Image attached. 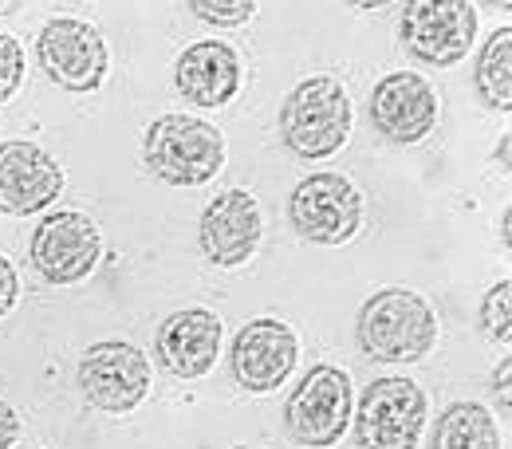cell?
<instances>
[{"label":"cell","mask_w":512,"mask_h":449,"mask_svg":"<svg viewBox=\"0 0 512 449\" xmlns=\"http://www.w3.org/2000/svg\"><path fill=\"white\" fill-rule=\"evenodd\" d=\"M280 142L300 162H320L347 146L351 138V99L335 75H308L296 83L276 115Z\"/></svg>","instance_id":"obj_1"},{"label":"cell","mask_w":512,"mask_h":449,"mask_svg":"<svg viewBox=\"0 0 512 449\" xmlns=\"http://www.w3.org/2000/svg\"><path fill=\"white\" fill-rule=\"evenodd\" d=\"M355 339L375 363H422L438 343V316L410 288H379L359 308Z\"/></svg>","instance_id":"obj_2"},{"label":"cell","mask_w":512,"mask_h":449,"mask_svg":"<svg viewBox=\"0 0 512 449\" xmlns=\"http://www.w3.org/2000/svg\"><path fill=\"white\" fill-rule=\"evenodd\" d=\"M142 158L166 186H205L225 170V134L193 115H162L146 127Z\"/></svg>","instance_id":"obj_3"},{"label":"cell","mask_w":512,"mask_h":449,"mask_svg":"<svg viewBox=\"0 0 512 449\" xmlns=\"http://www.w3.org/2000/svg\"><path fill=\"white\" fill-rule=\"evenodd\" d=\"M426 394L414 379H375L363 386L355 418V442L359 449H418L426 430Z\"/></svg>","instance_id":"obj_4"},{"label":"cell","mask_w":512,"mask_h":449,"mask_svg":"<svg viewBox=\"0 0 512 449\" xmlns=\"http://www.w3.org/2000/svg\"><path fill=\"white\" fill-rule=\"evenodd\" d=\"M351 410H355L351 375L331 367V363H320L292 390V398L284 406V426H288L296 446L327 449L339 446V438L347 434Z\"/></svg>","instance_id":"obj_5"},{"label":"cell","mask_w":512,"mask_h":449,"mask_svg":"<svg viewBox=\"0 0 512 449\" xmlns=\"http://www.w3.org/2000/svg\"><path fill=\"white\" fill-rule=\"evenodd\" d=\"M398 36L418 64L453 67L477 44V8L469 0H406Z\"/></svg>","instance_id":"obj_6"},{"label":"cell","mask_w":512,"mask_h":449,"mask_svg":"<svg viewBox=\"0 0 512 449\" xmlns=\"http://www.w3.org/2000/svg\"><path fill=\"white\" fill-rule=\"evenodd\" d=\"M288 217L312 245H347L363 229V193L343 174H308L288 197Z\"/></svg>","instance_id":"obj_7"},{"label":"cell","mask_w":512,"mask_h":449,"mask_svg":"<svg viewBox=\"0 0 512 449\" xmlns=\"http://www.w3.org/2000/svg\"><path fill=\"white\" fill-rule=\"evenodd\" d=\"M150 359L142 347L127 339H103L83 351L79 359V386L83 398L103 414H130L150 394Z\"/></svg>","instance_id":"obj_8"},{"label":"cell","mask_w":512,"mask_h":449,"mask_svg":"<svg viewBox=\"0 0 512 449\" xmlns=\"http://www.w3.org/2000/svg\"><path fill=\"white\" fill-rule=\"evenodd\" d=\"M36 56L44 75L64 87V91H99L107 79V44L95 24L75 20V16H56L44 24L36 40Z\"/></svg>","instance_id":"obj_9"},{"label":"cell","mask_w":512,"mask_h":449,"mask_svg":"<svg viewBox=\"0 0 512 449\" xmlns=\"http://www.w3.org/2000/svg\"><path fill=\"white\" fill-rule=\"evenodd\" d=\"M99 257H103V237L87 213H75V209L48 213L32 233V268L48 284L87 280Z\"/></svg>","instance_id":"obj_10"},{"label":"cell","mask_w":512,"mask_h":449,"mask_svg":"<svg viewBox=\"0 0 512 449\" xmlns=\"http://www.w3.org/2000/svg\"><path fill=\"white\" fill-rule=\"evenodd\" d=\"M296 359H300L296 331L284 320H272V316L245 323L237 331V339H233V351H229L233 379L249 394L280 390L288 383V375L296 371Z\"/></svg>","instance_id":"obj_11"},{"label":"cell","mask_w":512,"mask_h":449,"mask_svg":"<svg viewBox=\"0 0 512 449\" xmlns=\"http://www.w3.org/2000/svg\"><path fill=\"white\" fill-rule=\"evenodd\" d=\"M371 127L394 146L422 142L438 123V91L418 71H390L371 91Z\"/></svg>","instance_id":"obj_12"},{"label":"cell","mask_w":512,"mask_h":449,"mask_svg":"<svg viewBox=\"0 0 512 449\" xmlns=\"http://www.w3.org/2000/svg\"><path fill=\"white\" fill-rule=\"evenodd\" d=\"M264 233L260 201L249 190H225L217 193L197 221V241L201 253L213 260L217 268H241L256 257Z\"/></svg>","instance_id":"obj_13"},{"label":"cell","mask_w":512,"mask_h":449,"mask_svg":"<svg viewBox=\"0 0 512 449\" xmlns=\"http://www.w3.org/2000/svg\"><path fill=\"white\" fill-rule=\"evenodd\" d=\"M64 193V166L36 142H0V213L32 217Z\"/></svg>","instance_id":"obj_14"},{"label":"cell","mask_w":512,"mask_h":449,"mask_svg":"<svg viewBox=\"0 0 512 449\" xmlns=\"http://www.w3.org/2000/svg\"><path fill=\"white\" fill-rule=\"evenodd\" d=\"M221 339H225V323L209 308H182L158 327L154 351L174 379H201L213 371L221 355Z\"/></svg>","instance_id":"obj_15"},{"label":"cell","mask_w":512,"mask_h":449,"mask_svg":"<svg viewBox=\"0 0 512 449\" xmlns=\"http://www.w3.org/2000/svg\"><path fill=\"white\" fill-rule=\"evenodd\" d=\"M174 83H178L182 99H190L193 107H205V111L229 107L241 91V56L225 40L190 44L178 56Z\"/></svg>","instance_id":"obj_16"},{"label":"cell","mask_w":512,"mask_h":449,"mask_svg":"<svg viewBox=\"0 0 512 449\" xmlns=\"http://www.w3.org/2000/svg\"><path fill=\"white\" fill-rule=\"evenodd\" d=\"M430 449H505L497 418L481 402H453L434 422Z\"/></svg>","instance_id":"obj_17"},{"label":"cell","mask_w":512,"mask_h":449,"mask_svg":"<svg viewBox=\"0 0 512 449\" xmlns=\"http://www.w3.org/2000/svg\"><path fill=\"white\" fill-rule=\"evenodd\" d=\"M473 83H477V95L485 99V107L509 115L512 111V28H497L477 60L473 71Z\"/></svg>","instance_id":"obj_18"},{"label":"cell","mask_w":512,"mask_h":449,"mask_svg":"<svg viewBox=\"0 0 512 449\" xmlns=\"http://www.w3.org/2000/svg\"><path fill=\"white\" fill-rule=\"evenodd\" d=\"M481 331L497 343H509L512 339V280L505 276L497 288L485 292L481 300Z\"/></svg>","instance_id":"obj_19"},{"label":"cell","mask_w":512,"mask_h":449,"mask_svg":"<svg viewBox=\"0 0 512 449\" xmlns=\"http://www.w3.org/2000/svg\"><path fill=\"white\" fill-rule=\"evenodd\" d=\"M197 20L213 28H241L256 16V0H186Z\"/></svg>","instance_id":"obj_20"},{"label":"cell","mask_w":512,"mask_h":449,"mask_svg":"<svg viewBox=\"0 0 512 449\" xmlns=\"http://www.w3.org/2000/svg\"><path fill=\"white\" fill-rule=\"evenodd\" d=\"M24 83V48L16 36H0V107L20 91Z\"/></svg>","instance_id":"obj_21"},{"label":"cell","mask_w":512,"mask_h":449,"mask_svg":"<svg viewBox=\"0 0 512 449\" xmlns=\"http://www.w3.org/2000/svg\"><path fill=\"white\" fill-rule=\"evenodd\" d=\"M16 300H20V276H16L12 260L0 257V320L16 308Z\"/></svg>","instance_id":"obj_22"},{"label":"cell","mask_w":512,"mask_h":449,"mask_svg":"<svg viewBox=\"0 0 512 449\" xmlns=\"http://www.w3.org/2000/svg\"><path fill=\"white\" fill-rule=\"evenodd\" d=\"M20 434H24V422H20V414L0 398V449H12L20 442Z\"/></svg>","instance_id":"obj_23"},{"label":"cell","mask_w":512,"mask_h":449,"mask_svg":"<svg viewBox=\"0 0 512 449\" xmlns=\"http://www.w3.org/2000/svg\"><path fill=\"white\" fill-rule=\"evenodd\" d=\"M493 390L501 394V414H509V406H512V359H505V363L497 367V379H493Z\"/></svg>","instance_id":"obj_24"},{"label":"cell","mask_w":512,"mask_h":449,"mask_svg":"<svg viewBox=\"0 0 512 449\" xmlns=\"http://www.w3.org/2000/svg\"><path fill=\"white\" fill-rule=\"evenodd\" d=\"M351 8H363V12H371V8H386V4H394V0H347Z\"/></svg>","instance_id":"obj_25"},{"label":"cell","mask_w":512,"mask_h":449,"mask_svg":"<svg viewBox=\"0 0 512 449\" xmlns=\"http://www.w3.org/2000/svg\"><path fill=\"white\" fill-rule=\"evenodd\" d=\"M509 221H512V213L505 209V213H501V241H505V249H509Z\"/></svg>","instance_id":"obj_26"},{"label":"cell","mask_w":512,"mask_h":449,"mask_svg":"<svg viewBox=\"0 0 512 449\" xmlns=\"http://www.w3.org/2000/svg\"><path fill=\"white\" fill-rule=\"evenodd\" d=\"M509 150H512V138L505 134V138H501V166H505V170H509Z\"/></svg>","instance_id":"obj_27"},{"label":"cell","mask_w":512,"mask_h":449,"mask_svg":"<svg viewBox=\"0 0 512 449\" xmlns=\"http://www.w3.org/2000/svg\"><path fill=\"white\" fill-rule=\"evenodd\" d=\"M481 4H493V8H501V12H509L512 0H481Z\"/></svg>","instance_id":"obj_28"},{"label":"cell","mask_w":512,"mask_h":449,"mask_svg":"<svg viewBox=\"0 0 512 449\" xmlns=\"http://www.w3.org/2000/svg\"><path fill=\"white\" fill-rule=\"evenodd\" d=\"M229 449H260V446H229Z\"/></svg>","instance_id":"obj_29"}]
</instances>
